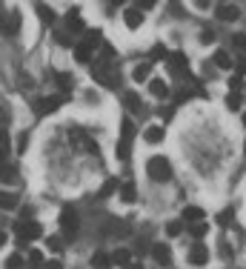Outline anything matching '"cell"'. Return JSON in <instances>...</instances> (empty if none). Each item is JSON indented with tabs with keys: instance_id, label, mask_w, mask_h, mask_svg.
Segmentation results:
<instances>
[{
	"instance_id": "obj_41",
	"label": "cell",
	"mask_w": 246,
	"mask_h": 269,
	"mask_svg": "<svg viewBox=\"0 0 246 269\" xmlns=\"http://www.w3.org/2000/svg\"><path fill=\"white\" fill-rule=\"evenodd\" d=\"M235 69H238V78L246 75V60H238V63H235Z\"/></svg>"
},
{
	"instance_id": "obj_12",
	"label": "cell",
	"mask_w": 246,
	"mask_h": 269,
	"mask_svg": "<svg viewBox=\"0 0 246 269\" xmlns=\"http://www.w3.org/2000/svg\"><path fill=\"white\" fill-rule=\"evenodd\" d=\"M149 75H152V63H138V66L132 69V80H135V83L149 80Z\"/></svg>"
},
{
	"instance_id": "obj_18",
	"label": "cell",
	"mask_w": 246,
	"mask_h": 269,
	"mask_svg": "<svg viewBox=\"0 0 246 269\" xmlns=\"http://www.w3.org/2000/svg\"><path fill=\"white\" fill-rule=\"evenodd\" d=\"M123 103H126L132 112H140V106H143V100H140L138 92H126V95H123Z\"/></svg>"
},
{
	"instance_id": "obj_26",
	"label": "cell",
	"mask_w": 246,
	"mask_h": 269,
	"mask_svg": "<svg viewBox=\"0 0 246 269\" xmlns=\"http://www.w3.org/2000/svg\"><path fill=\"white\" fill-rule=\"evenodd\" d=\"M121 198L126 201V204H132V201L138 198V189H135V183H132V180H129V183H123V186H121Z\"/></svg>"
},
{
	"instance_id": "obj_38",
	"label": "cell",
	"mask_w": 246,
	"mask_h": 269,
	"mask_svg": "<svg viewBox=\"0 0 246 269\" xmlns=\"http://www.w3.org/2000/svg\"><path fill=\"white\" fill-rule=\"evenodd\" d=\"M241 86H244V80H241L238 75H232V78H229V92H241Z\"/></svg>"
},
{
	"instance_id": "obj_33",
	"label": "cell",
	"mask_w": 246,
	"mask_h": 269,
	"mask_svg": "<svg viewBox=\"0 0 246 269\" xmlns=\"http://www.w3.org/2000/svg\"><path fill=\"white\" fill-rule=\"evenodd\" d=\"M29 264H31V267H43V252L31 249V252H29Z\"/></svg>"
},
{
	"instance_id": "obj_45",
	"label": "cell",
	"mask_w": 246,
	"mask_h": 269,
	"mask_svg": "<svg viewBox=\"0 0 246 269\" xmlns=\"http://www.w3.org/2000/svg\"><path fill=\"white\" fill-rule=\"evenodd\" d=\"M126 269H143V267H140V264H129Z\"/></svg>"
},
{
	"instance_id": "obj_29",
	"label": "cell",
	"mask_w": 246,
	"mask_h": 269,
	"mask_svg": "<svg viewBox=\"0 0 246 269\" xmlns=\"http://www.w3.org/2000/svg\"><path fill=\"white\" fill-rule=\"evenodd\" d=\"M181 232H184V221H169V223H166V235H169V238H178Z\"/></svg>"
},
{
	"instance_id": "obj_44",
	"label": "cell",
	"mask_w": 246,
	"mask_h": 269,
	"mask_svg": "<svg viewBox=\"0 0 246 269\" xmlns=\"http://www.w3.org/2000/svg\"><path fill=\"white\" fill-rule=\"evenodd\" d=\"M6 243H9V238H6V232H0V249H3Z\"/></svg>"
},
{
	"instance_id": "obj_16",
	"label": "cell",
	"mask_w": 246,
	"mask_h": 269,
	"mask_svg": "<svg viewBox=\"0 0 246 269\" xmlns=\"http://www.w3.org/2000/svg\"><path fill=\"white\" fill-rule=\"evenodd\" d=\"M66 26H69L72 32H86V26H83V17H80L77 12H69V15H66Z\"/></svg>"
},
{
	"instance_id": "obj_42",
	"label": "cell",
	"mask_w": 246,
	"mask_h": 269,
	"mask_svg": "<svg viewBox=\"0 0 246 269\" xmlns=\"http://www.w3.org/2000/svg\"><path fill=\"white\" fill-rule=\"evenodd\" d=\"M212 40H215V34H212V32H203V34H200V43H212Z\"/></svg>"
},
{
	"instance_id": "obj_7",
	"label": "cell",
	"mask_w": 246,
	"mask_h": 269,
	"mask_svg": "<svg viewBox=\"0 0 246 269\" xmlns=\"http://www.w3.org/2000/svg\"><path fill=\"white\" fill-rule=\"evenodd\" d=\"M123 23H126V26H129L132 32L140 29V26H143V12H140L138 6H129V9L123 12Z\"/></svg>"
},
{
	"instance_id": "obj_35",
	"label": "cell",
	"mask_w": 246,
	"mask_h": 269,
	"mask_svg": "<svg viewBox=\"0 0 246 269\" xmlns=\"http://www.w3.org/2000/svg\"><path fill=\"white\" fill-rule=\"evenodd\" d=\"M235 49L246 55V34H244V32H241V34H235Z\"/></svg>"
},
{
	"instance_id": "obj_17",
	"label": "cell",
	"mask_w": 246,
	"mask_h": 269,
	"mask_svg": "<svg viewBox=\"0 0 246 269\" xmlns=\"http://www.w3.org/2000/svg\"><path fill=\"white\" fill-rule=\"evenodd\" d=\"M149 92H152L154 97H169V86L160 80V78H154V80H149Z\"/></svg>"
},
{
	"instance_id": "obj_23",
	"label": "cell",
	"mask_w": 246,
	"mask_h": 269,
	"mask_svg": "<svg viewBox=\"0 0 246 269\" xmlns=\"http://www.w3.org/2000/svg\"><path fill=\"white\" fill-rule=\"evenodd\" d=\"M123 129H121V141H126V143H132V138H135V123L129 118H123V123H121Z\"/></svg>"
},
{
	"instance_id": "obj_37",
	"label": "cell",
	"mask_w": 246,
	"mask_h": 269,
	"mask_svg": "<svg viewBox=\"0 0 246 269\" xmlns=\"http://www.w3.org/2000/svg\"><path fill=\"white\" fill-rule=\"evenodd\" d=\"M26 149H29V135H20V138H17V152L26 155Z\"/></svg>"
},
{
	"instance_id": "obj_14",
	"label": "cell",
	"mask_w": 246,
	"mask_h": 269,
	"mask_svg": "<svg viewBox=\"0 0 246 269\" xmlns=\"http://www.w3.org/2000/svg\"><path fill=\"white\" fill-rule=\"evenodd\" d=\"M184 221H189V223H200V221H206V212L200 209V206H184Z\"/></svg>"
},
{
	"instance_id": "obj_4",
	"label": "cell",
	"mask_w": 246,
	"mask_h": 269,
	"mask_svg": "<svg viewBox=\"0 0 246 269\" xmlns=\"http://www.w3.org/2000/svg\"><path fill=\"white\" fill-rule=\"evenodd\" d=\"M63 100H66V95H55V97H40V100L34 103V109H37V115H52V112H58V109H61Z\"/></svg>"
},
{
	"instance_id": "obj_43",
	"label": "cell",
	"mask_w": 246,
	"mask_h": 269,
	"mask_svg": "<svg viewBox=\"0 0 246 269\" xmlns=\"http://www.w3.org/2000/svg\"><path fill=\"white\" fill-rule=\"evenodd\" d=\"M43 269H63L61 261H49V264H43Z\"/></svg>"
},
{
	"instance_id": "obj_27",
	"label": "cell",
	"mask_w": 246,
	"mask_h": 269,
	"mask_svg": "<svg viewBox=\"0 0 246 269\" xmlns=\"http://www.w3.org/2000/svg\"><path fill=\"white\" fill-rule=\"evenodd\" d=\"M37 15H40V20H43V23H55V12H52L49 6L37 3Z\"/></svg>"
},
{
	"instance_id": "obj_32",
	"label": "cell",
	"mask_w": 246,
	"mask_h": 269,
	"mask_svg": "<svg viewBox=\"0 0 246 269\" xmlns=\"http://www.w3.org/2000/svg\"><path fill=\"white\" fill-rule=\"evenodd\" d=\"M58 83H61V89H72V75H66V72H58Z\"/></svg>"
},
{
	"instance_id": "obj_6",
	"label": "cell",
	"mask_w": 246,
	"mask_h": 269,
	"mask_svg": "<svg viewBox=\"0 0 246 269\" xmlns=\"http://www.w3.org/2000/svg\"><path fill=\"white\" fill-rule=\"evenodd\" d=\"M189 264H192V267H203V264H209V249H206L203 243H195V246L189 249Z\"/></svg>"
},
{
	"instance_id": "obj_13",
	"label": "cell",
	"mask_w": 246,
	"mask_h": 269,
	"mask_svg": "<svg viewBox=\"0 0 246 269\" xmlns=\"http://www.w3.org/2000/svg\"><path fill=\"white\" fill-rule=\"evenodd\" d=\"M109 261H112V267H129L132 264V252L129 249H115L109 255Z\"/></svg>"
},
{
	"instance_id": "obj_31",
	"label": "cell",
	"mask_w": 246,
	"mask_h": 269,
	"mask_svg": "<svg viewBox=\"0 0 246 269\" xmlns=\"http://www.w3.org/2000/svg\"><path fill=\"white\" fill-rule=\"evenodd\" d=\"M129 155H132V143L118 141V160H129Z\"/></svg>"
},
{
	"instance_id": "obj_9",
	"label": "cell",
	"mask_w": 246,
	"mask_h": 269,
	"mask_svg": "<svg viewBox=\"0 0 246 269\" xmlns=\"http://www.w3.org/2000/svg\"><path fill=\"white\" fill-rule=\"evenodd\" d=\"M0 29L6 32V34H17V29H20V15H17V12L3 15V17H0Z\"/></svg>"
},
{
	"instance_id": "obj_47",
	"label": "cell",
	"mask_w": 246,
	"mask_h": 269,
	"mask_svg": "<svg viewBox=\"0 0 246 269\" xmlns=\"http://www.w3.org/2000/svg\"><path fill=\"white\" fill-rule=\"evenodd\" d=\"M244 149H246V143H244Z\"/></svg>"
},
{
	"instance_id": "obj_8",
	"label": "cell",
	"mask_w": 246,
	"mask_h": 269,
	"mask_svg": "<svg viewBox=\"0 0 246 269\" xmlns=\"http://www.w3.org/2000/svg\"><path fill=\"white\" fill-rule=\"evenodd\" d=\"M215 15L220 17V20H238V17H241V9H238L235 3H217Z\"/></svg>"
},
{
	"instance_id": "obj_19",
	"label": "cell",
	"mask_w": 246,
	"mask_h": 269,
	"mask_svg": "<svg viewBox=\"0 0 246 269\" xmlns=\"http://www.w3.org/2000/svg\"><path fill=\"white\" fill-rule=\"evenodd\" d=\"M83 43H86L89 49H97V46L103 43V32H100V29H89V32H86V40H83Z\"/></svg>"
},
{
	"instance_id": "obj_25",
	"label": "cell",
	"mask_w": 246,
	"mask_h": 269,
	"mask_svg": "<svg viewBox=\"0 0 246 269\" xmlns=\"http://www.w3.org/2000/svg\"><path fill=\"white\" fill-rule=\"evenodd\" d=\"M92 267L94 269H109V267H112V261H109V255H106V252H94V255H92Z\"/></svg>"
},
{
	"instance_id": "obj_1",
	"label": "cell",
	"mask_w": 246,
	"mask_h": 269,
	"mask_svg": "<svg viewBox=\"0 0 246 269\" xmlns=\"http://www.w3.org/2000/svg\"><path fill=\"white\" fill-rule=\"evenodd\" d=\"M146 175L154 180V183H166V180L172 178V163L166 160V158H160V155H154L146 160Z\"/></svg>"
},
{
	"instance_id": "obj_3",
	"label": "cell",
	"mask_w": 246,
	"mask_h": 269,
	"mask_svg": "<svg viewBox=\"0 0 246 269\" xmlns=\"http://www.w3.org/2000/svg\"><path fill=\"white\" fill-rule=\"evenodd\" d=\"M15 232L20 235V240H37L43 235V226L37 221H17L15 223Z\"/></svg>"
},
{
	"instance_id": "obj_11",
	"label": "cell",
	"mask_w": 246,
	"mask_h": 269,
	"mask_svg": "<svg viewBox=\"0 0 246 269\" xmlns=\"http://www.w3.org/2000/svg\"><path fill=\"white\" fill-rule=\"evenodd\" d=\"M152 255H154V261H157V264H163V267H169V264H172V252H169V246H166V243H154Z\"/></svg>"
},
{
	"instance_id": "obj_2",
	"label": "cell",
	"mask_w": 246,
	"mask_h": 269,
	"mask_svg": "<svg viewBox=\"0 0 246 269\" xmlns=\"http://www.w3.org/2000/svg\"><path fill=\"white\" fill-rule=\"evenodd\" d=\"M77 212L72 209V206H63L61 212V229H63V238H75L77 235Z\"/></svg>"
},
{
	"instance_id": "obj_39",
	"label": "cell",
	"mask_w": 246,
	"mask_h": 269,
	"mask_svg": "<svg viewBox=\"0 0 246 269\" xmlns=\"http://www.w3.org/2000/svg\"><path fill=\"white\" fill-rule=\"evenodd\" d=\"M49 249L61 252V249H63V238H58V235H52V238H49Z\"/></svg>"
},
{
	"instance_id": "obj_5",
	"label": "cell",
	"mask_w": 246,
	"mask_h": 269,
	"mask_svg": "<svg viewBox=\"0 0 246 269\" xmlns=\"http://www.w3.org/2000/svg\"><path fill=\"white\" fill-rule=\"evenodd\" d=\"M169 69H172L175 78H186V75H189V63H186L184 52H172V55H169Z\"/></svg>"
},
{
	"instance_id": "obj_15",
	"label": "cell",
	"mask_w": 246,
	"mask_h": 269,
	"mask_svg": "<svg viewBox=\"0 0 246 269\" xmlns=\"http://www.w3.org/2000/svg\"><path fill=\"white\" fill-rule=\"evenodd\" d=\"M17 204H20V201H17L15 192H3V189H0V209H17Z\"/></svg>"
},
{
	"instance_id": "obj_30",
	"label": "cell",
	"mask_w": 246,
	"mask_h": 269,
	"mask_svg": "<svg viewBox=\"0 0 246 269\" xmlns=\"http://www.w3.org/2000/svg\"><path fill=\"white\" fill-rule=\"evenodd\" d=\"M15 178H17V169H15V166L0 163V180H15Z\"/></svg>"
},
{
	"instance_id": "obj_21",
	"label": "cell",
	"mask_w": 246,
	"mask_h": 269,
	"mask_svg": "<svg viewBox=\"0 0 246 269\" xmlns=\"http://www.w3.org/2000/svg\"><path fill=\"white\" fill-rule=\"evenodd\" d=\"M92 55H94V49H89L86 43H77V46H75V58L80 60V63H89Z\"/></svg>"
},
{
	"instance_id": "obj_28",
	"label": "cell",
	"mask_w": 246,
	"mask_h": 269,
	"mask_svg": "<svg viewBox=\"0 0 246 269\" xmlns=\"http://www.w3.org/2000/svg\"><path fill=\"white\" fill-rule=\"evenodd\" d=\"M241 100H244V97H241V92H229V95H226V106H229L232 112H238V109H241Z\"/></svg>"
},
{
	"instance_id": "obj_22",
	"label": "cell",
	"mask_w": 246,
	"mask_h": 269,
	"mask_svg": "<svg viewBox=\"0 0 246 269\" xmlns=\"http://www.w3.org/2000/svg\"><path fill=\"white\" fill-rule=\"evenodd\" d=\"M206 232H209V223H206V221H200V223H192V226H189V235H192V238H206Z\"/></svg>"
},
{
	"instance_id": "obj_10",
	"label": "cell",
	"mask_w": 246,
	"mask_h": 269,
	"mask_svg": "<svg viewBox=\"0 0 246 269\" xmlns=\"http://www.w3.org/2000/svg\"><path fill=\"white\" fill-rule=\"evenodd\" d=\"M163 138H166V129L160 126V123H152V126H146V132H143V141L146 143H163Z\"/></svg>"
},
{
	"instance_id": "obj_24",
	"label": "cell",
	"mask_w": 246,
	"mask_h": 269,
	"mask_svg": "<svg viewBox=\"0 0 246 269\" xmlns=\"http://www.w3.org/2000/svg\"><path fill=\"white\" fill-rule=\"evenodd\" d=\"M115 192H118V180L109 178L103 186H100V189H97V198H109V195H115Z\"/></svg>"
},
{
	"instance_id": "obj_34",
	"label": "cell",
	"mask_w": 246,
	"mask_h": 269,
	"mask_svg": "<svg viewBox=\"0 0 246 269\" xmlns=\"http://www.w3.org/2000/svg\"><path fill=\"white\" fill-rule=\"evenodd\" d=\"M6 267H9V269H20V267H23V258H20V255H9Z\"/></svg>"
},
{
	"instance_id": "obj_46",
	"label": "cell",
	"mask_w": 246,
	"mask_h": 269,
	"mask_svg": "<svg viewBox=\"0 0 246 269\" xmlns=\"http://www.w3.org/2000/svg\"><path fill=\"white\" fill-rule=\"evenodd\" d=\"M244 126H246V112H244Z\"/></svg>"
},
{
	"instance_id": "obj_40",
	"label": "cell",
	"mask_w": 246,
	"mask_h": 269,
	"mask_svg": "<svg viewBox=\"0 0 246 269\" xmlns=\"http://www.w3.org/2000/svg\"><path fill=\"white\" fill-rule=\"evenodd\" d=\"M55 37H58V43H61V46H72V40H69V34H63V32H58Z\"/></svg>"
},
{
	"instance_id": "obj_20",
	"label": "cell",
	"mask_w": 246,
	"mask_h": 269,
	"mask_svg": "<svg viewBox=\"0 0 246 269\" xmlns=\"http://www.w3.org/2000/svg\"><path fill=\"white\" fill-rule=\"evenodd\" d=\"M232 63H235V60H232L229 52H223V49H217L215 52V66L217 69H232Z\"/></svg>"
},
{
	"instance_id": "obj_36",
	"label": "cell",
	"mask_w": 246,
	"mask_h": 269,
	"mask_svg": "<svg viewBox=\"0 0 246 269\" xmlns=\"http://www.w3.org/2000/svg\"><path fill=\"white\" fill-rule=\"evenodd\" d=\"M163 58H169V52H166V49H163V46L157 43V46L152 49V60H163Z\"/></svg>"
}]
</instances>
